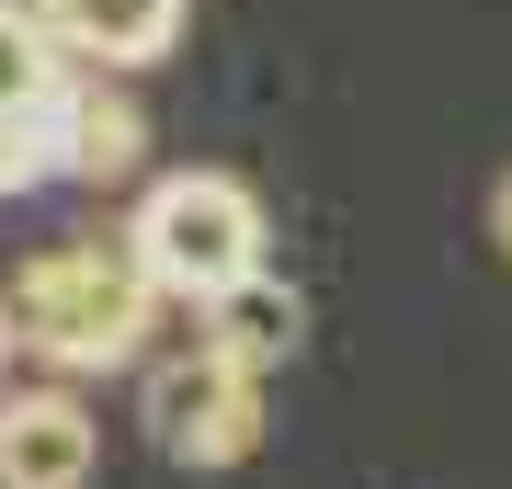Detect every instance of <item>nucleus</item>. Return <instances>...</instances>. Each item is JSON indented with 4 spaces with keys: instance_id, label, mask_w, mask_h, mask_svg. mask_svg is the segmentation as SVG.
<instances>
[{
    "instance_id": "nucleus-1",
    "label": "nucleus",
    "mask_w": 512,
    "mask_h": 489,
    "mask_svg": "<svg viewBox=\"0 0 512 489\" xmlns=\"http://www.w3.org/2000/svg\"><path fill=\"white\" fill-rule=\"evenodd\" d=\"M160 273H148L137 251V228H114V239H57V251H35L12 273V342L57 364V376H103V364H126L148 342V308H160Z\"/></svg>"
},
{
    "instance_id": "nucleus-2",
    "label": "nucleus",
    "mask_w": 512,
    "mask_h": 489,
    "mask_svg": "<svg viewBox=\"0 0 512 489\" xmlns=\"http://www.w3.org/2000/svg\"><path fill=\"white\" fill-rule=\"evenodd\" d=\"M126 228H137L148 273H160L171 296H194V308H217L239 273H262V205L239 194L228 171H171V182H148Z\"/></svg>"
},
{
    "instance_id": "nucleus-3",
    "label": "nucleus",
    "mask_w": 512,
    "mask_h": 489,
    "mask_svg": "<svg viewBox=\"0 0 512 489\" xmlns=\"http://www.w3.org/2000/svg\"><path fill=\"white\" fill-rule=\"evenodd\" d=\"M148 444H160L171 467H239V455L262 444V376L228 364L217 342L148 364Z\"/></svg>"
},
{
    "instance_id": "nucleus-4",
    "label": "nucleus",
    "mask_w": 512,
    "mask_h": 489,
    "mask_svg": "<svg viewBox=\"0 0 512 489\" xmlns=\"http://www.w3.org/2000/svg\"><path fill=\"white\" fill-rule=\"evenodd\" d=\"M92 467H103V421L69 387L0 399V489H92Z\"/></svg>"
},
{
    "instance_id": "nucleus-5",
    "label": "nucleus",
    "mask_w": 512,
    "mask_h": 489,
    "mask_svg": "<svg viewBox=\"0 0 512 489\" xmlns=\"http://www.w3.org/2000/svg\"><path fill=\"white\" fill-rule=\"evenodd\" d=\"M183 12L194 0H69V12H46L69 57H92V69H148V57L183 46Z\"/></svg>"
},
{
    "instance_id": "nucleus-6",
    "label": "nucleus",
    "mask_w": 512,
    "mask_h": 489,
    "mask_svg": "<svg viewBox=\"0 0 512 489\" xmlns=\"http://www.w3.org/2000/svg\"><path fill=\"white\" fill-rule=\"evenodd\" d=\"M296 330H308V308H296V285H274V273H239L217 308H205V342L228 364H251V376H274L296 353Z\"/></svg>"
},
{
    "instance_id": "nucleus-7",
    "label": "nucleus",
    "mask_w": 512,
    "mask_h": 489,
    "mask_svg": "<svg viewBox=\"0 0 512 489\" xmlns=\"http://www.w3.org/2000/svg\"><path fill=\"white\" fill-rule=\"evenodd\" d=\"M137 160H148V114L69 69V182H126Z\"/></svg>"
},
{
    "instance_id": "nucleus-8",
    "label": "nucleus",
    "mask_w": 512,
    "mask_h": 489,
    "mask_svg": "<svg viewBox=\"0 0 512 489\" xmlns=\"http://www.w3.org/2000/svg\"><path fill=\"white\" fill-rule=\"evenodd\" d=\"M57 80H69V35H57L35 0H23V12L0 0V114H35Z\"/></svg>"
},
{
    "instance_id": "nucleus-9",
    "label": "nucleus",
    "mask_w": 512,
    "mask_h": 489,
    "mask_svg": "<svg viewBox=\"0 0 512 489\" xmlns=\"http://www.w3.org/2000/svg\"><path fill=\"white\" fill-rule=\"evenodd\" d=\"M490 239H501V251H512V182H501V194H490Z\"/></svg>"
},
{
    "instance_id": "nucleus-10",
    "label": "nucleus",
    "mask_w": 512,
    "mask_h": 489,
    "mask_svg": "<svg viewBox=\"0 0 512 489\" xmlns=\"http://www.w3.org/2000/svg\"><path fill=\"white\" fill-rule=\"evenodd\" d=\"M12 353H23V342H12V308H0V364H12Z\"/></svg>"
},
{
    "instance_id": "nucleus-11",
    "label": "nucleus",
    "mask_w": 512,
    "mask_h": 489,
    "mask_svg": "<svg viewBox=\"0 0 512 489\" xmlns=\"http://www.w3.org/2000/svg\"><path fill=\"white\" fill-rule=\"evenodd\" d=\"M35 12H69V0H35Z\"/></svg>"
}]
</instances>
